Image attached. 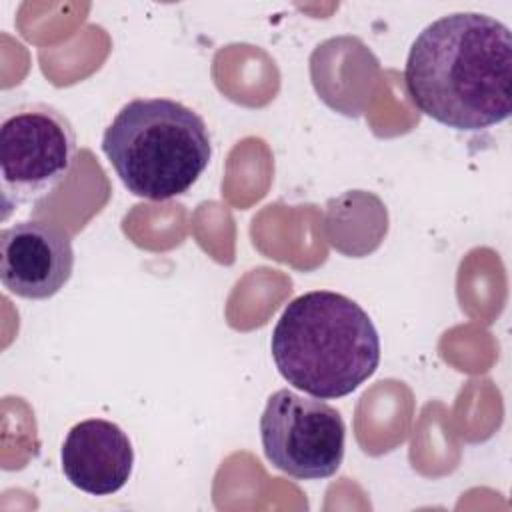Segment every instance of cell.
Returning <instances> with one entry per match:
<instances>
[{
    "mask_svg": "<svg viewBox=\"0 0 512 512\" xmlns=\"http://www.w3.org/2000/svg\"><path fill=\"white\" fill-rule=\"evenodd\" d=\"M404 84L432 120L478 132L512 112V36L500 20L454 12L428 24L412 42Z\"/></svg>",
    "mask_w": 512,
    "mask_h": 512,
    "instance_id": "1",
    "label": "cell"
},
{
    "mask_svg": "<svg viewBox=\"0 0 512 512\" xmlns=\"http://www.w3.org/2000/svg\"><path fill=\"white\" fill-rule=\"evenodd\" d=\"M74 160L76 134L60 110L32 102L6 112L0 124L2 218L54 192Z\"/></svg>",
    "mask_w": 512,
    "mask_h": 512,
    "instance_id": "4",
    "label": "cell"
},
{
    "mask_svg": "<svg viewBox=\"0 0 512 512\" xmlns=\"http://www.w3.org/2000/svg\"><path fill=\"white\" fill-rule=\"evenodd\" d=\"M74 270L66 232L42 222H16L0 234V280L20 298L46 300L64 288Z\"/></svg>",
    "mask_w": 512,
    "mask_h": 512,
    "instance_id": "6",
    "label": "cell"
},
{
    "mask_svg": "<svg viewBox=\"0 0 512 512\" xmlns=\"http://www.w3.org/2000/svg\"><path fill=\"white\" fill-rule=\"evenodd\" d=\"M270 350L280 376L320 398H342L380 364V336L366 310L332 290L294 298L278 318Z\"/></svg>",
    "mask_w": 512,
    "mask_h": 512,
    "instance_id": "2",
    "label": "cell"
},
{
    "mask_svg": "<svg viewBox=\"0 0 512 512\" xmlns=\"http://www.w3.org/2000/svg\"><path fill=\"white\" fill-rule=\"evenodd\" d=\"M60 462L72 486L92 496H108L128 482L134 448L118 424L90 418L68 430L60 448Z\"/></svg>",
    "mask_w": 512,
    "mask_h": 512,
    "instance_id": "7",
    "label": "cell"
},
{
    "mask_svg": "<svg viewBox=\"0 0 512 512\" xmlns=\"http://www.w3.org/2000/svg\"><path fill=\"white\" fill-rule=\"evenodd\" d=\"M264 456L280 472L298 480L336 474L344 460L346 424L336 408L320 398L276 390L260 416Z\"/></svg>",
    "mask_w": 512,
    "mask_h": 512,
    "instance_id": "5",
    "label": "cell"
},
{
    "mask_svg": "<svg viewBox=\"0 0 512 512\" xmlns=\"http://www.w3.org/2000/svg\"><path fill=\"white\" fill-rule=\"evenodd\" d=\"M102 152L128 192L160 202L196 184L210 164L212 142L192 108L170 98H136L104 130Z\"/></svg>",
    "mask_w": 512,
    "mask_h": 512,
    "instance_id": "3",
    "label": "cell"
}]
</instances>
